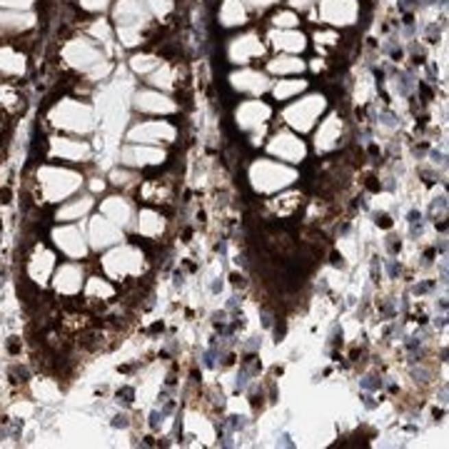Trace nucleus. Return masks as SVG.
<instances>
[{
	"instance_id": "nucleus-30",
	"label": "nucleus",
	"mask_w": 449,
	"mask_h": 449,
	"mask_svg": "<svg viewBox=\"0 0 449 449\" xmlns=\"http://www.w3.org/2000/svg\"><path fill=\"white\" fill-rule=\"evenodd\" d=\"M90 208H93V200H90V197L73 200L70 205H65V208L58 213V220H80V217H83Z\"/></svg>"
},
{
	"instance_id": "nucleus-5",
	"label": "nucleus",
	"mask_w": 449,
	"mask_h": 449,
	"mask_svg": "<svg viewBox=\"0 0 449 449\" xmlns=\"http://www.w3.org/2000/svg\"><path fill=\"white\" fill-rule=\"evenodd\" d=\"M103 265L108 275L120 280V277L138 275L140 269H143V255H140V250L130 247V245H123V247L112 250L110 255L103 260Z\"/></svg>"
},
{
	"instance_id": "nucleus-31",
	"label": "nucleus",
	"mask_w": 449,
	"mask_h": 449,
	"mask_svg": "<svg viewBox=\"0 0 449 449\" xmlns=\"http://www.w3.org/2000/svg\"><path fill=\"white\" fill-rule=\"evenodd\" d=\"M150 83L158 85V88H162V90H173L175 88V68L160 62L158 68L150 73Z\"/></svg>"
},
{
	"instance_id": "nucleus-43",
	"label": "nucleus",
	"mask_w": 449,
	"mask_h": 449,
	"mask_svg": "<svg viewBox=\"0 0 449 449\" xmlns=\"http://www.w3.org/2000/svg\"><path fill=\"white\" fill-rule=\"evenodd\" d=\"M130 180H132L130 173H120V170H115V173H112V182H115V185H128Z\"/></svg>"
},
{
	"instance_id": "nucleus-33",
	"label": "nucleus",
	"mask_w": 449,
	"mask_h": 449,
	"mask_svg": "<svg viewBox=\"0 0 449 449\" xmlns=\"http://www.w3.org/2000/svg\"><path fill=\"white\" fill-rule=\"evenodd\" d=\"M300 205V195H282V197H275V200L269 202V208H275L277 215H290L292 210Z\"/></svg>"
},
{
	"instance_id": "nucleus-4",
	"label": "nucleus",
	"mask_w": 449,
	"mask_h": 449,
	"mask_svg": "<svg viewBox=\"0 0 449 449\" xmlns=\"http://www.w3.org/2000/svg\"><path fill=\"white\" fill-rule=\"evenodd\" d=\"M80 180H83L80 175L58 170V167H43L40 170V187L48 200H62L70 193H75L80 187Z\"/></svg>"
},
{
	"instance_id": "nucleus-34",
	"label": "nucleus",
	"mask_w": 449,
	"mask_h": 449,
	"mask_svg": "<svg viewBox=\"0 0 449 449\" xmlns=\"http://www.w3.org/2000/svg\"><path fill=\"white\" fill-rule=\"evenodd\" d=\"M272 23H275V28H280V30H292L300 23V18L295 15V10H282V13H275Z\"/></svg>"
},
{
	"instance_id": "nucleus-21",
	"label": "nucleus",
	"mask_w": 449,
	"mask_h": 449,
	"mask_svg": "<svg viewBox=\"0 0 449 449\" xmlns=\"http://www.w3.org/2000/svg\"><path fill=\"white\" fill-rule=\"evenodd\" d=\"M132 213L135 210H132V205L125 197H108L103 202V215L110 222H115V225H128L132 220Z\"/></svg>"
},
{
	"instance_id": "nucleus-36",
	"label": "nucleus",
	"mask_w": 449,
	"mask_h": 449,
	"mask_svg": "<svg viewBox=\"0 0 449 449\" xmlns=\"http://www.w3.org/2000/svg\"><path fill=\"white\" fill-rule=\"evenodd\" d=\"M150 15H158V18H165L170 10H173V0H145Z\"/></svg>"
},
{
	"instance_id": "nucleus-45",
	"label": "nucleus",
	"mask_w": 449,
	"mask_h": 449,
	"mask_svg": "<svg viewBox=\"0 0 449 449\" xmlns=\"http://www.w3.org/2000/svg\"><path fill=\"white\" fill-rule=\"evenodd\" d=\"M247 3H250L252 8H267V5H272L275 0H247Z\"/></svg>"
},
{
	"instance_id": "nucleus-16",
	"label": "nucleus",
	"mask_w": 449,
	"mask_h": 449,
	"mask_svg": "<svg viewBox=\"0 0 449 449\" xmlns=\"http://www.w3.org/2000/svg\"><path fill=\"white\" fill-rule=\"evenodd\" d=\"M339 138H342V120H339V115H330L319 125L317 135H315V145L319 152H330L339 145Z\"/></svg>"
},
{
	"instance_id": "nucleus-14",
	"label": "nucleus",
	"mask_w": 449,
	"mask_h": 449,
	"mask_svg": "<svg viewBox=\"0 0 449 449\" xmlns=\"http://www.w3.org/2000/svg\"><path fill=\"white\" fill-rule=\"evenodd\" d=\"M135 108L143 112H152V115H170L178 110V105L167 95L158 93V90H143L135 95Z\"/></svg>"
},
{
	"instance_id": "nucleus-11",
	"label": "nucleus",
	"mask_w": 449,
	"mask_h": 449,
	"mask_svg": "<svg viewBox=\"0 0 449 449\" xmlns=\"http://www.w3.org/2000/svg\"><path fill=\"white\" fill-rule=\"evenodd\" d=\"M265 53V45L260 43L257 35H240V38H232L228 45V56L232 62L237 65H245L252 58H260Z\"/></svg>"
},
{
	"instance_id": "nucleus-28",
	"label": "nucleus",
	"mask_w": 449,
	"mask_h": 449,
	"mask_svg": "<svg viewBox=\"0 0 449 449\" xmlns=\"http://www.w3.org/2000/svg\"><path fill=\"white\" fill-rule=\"evenodd\" d=\"M35 23V18L30 13H0V30H25Z\"/></svg>"
},
{
	"instance_id": "nucleus-12",
	"label": "nucleus",
	"mask_w": 449,
	"mask_h": 449,
	"mask_svg": "<svg viewBox=\"0 0 449 449\" xmlns=\"http://www.w3.org/2000/svg\"><path fill=\"white\" fill-rule=\"evenodd\" d=\"M150 18L145 0H120L115 5V21L118 25H132V28H143Z\"/></svg>"
},
{
	"instance_id": "nucleus-8",
	"label": "nucleus",
	"mask_w": 449,
	"mask_h": 449,
	"mask_svg": "<svg viewBox=\"0 0 449 449\" xmlns=\"http://www.w3.org/2000/svg\"><path fill=\"white\" fill-rule=\"evenodd\" d=\"M267 147H269V152H272L275 158L282 160V162H302L304 155H307V147H304V143L300 140V135L287 132V130L272 135Z\"/></svg>"
},
{
	"instance_id": "nucleus-40",
	"label": "nucleus",
	"mask_w": 449,
	"mask_h": 449,
	"mask_svg": "<svg viewBox=\"0 0 449 449\" xmlns=\"http://www.w3.org/2000/svg\"><path fill=\"white\" fill-rule=\"evenodd\" d=\"M80 5H83L85 10L97 13V10H105V8L110 5V0H80Z\"/></svg>"
},
{
	"instance_id": "nucleus-6",
	"label": "nucleus",
	"mask_w": 449,
	"mask_h": 449,
	"mask_svg": "<svg viewBox=\"0 0 449 449\" xmlns=\"http://www.w3.org/2000/svg\"><path fill=\"white\" fill-rule=\"evenodd\" d=\"M359 15L357 0H319V18L330 25H352Z\"/></svg>"
},
{
	"instance_id": "nucleus-44",
	"label": "nucleus",
	"mask_w": 449,
	"mask_h": 449,
	"mask_svg": "<svg viewBox=\"0 0 449 449\" xmlns=\"http://www.w3.org/2000/svg\"><path fill=\"white\" fill-rule=\"evenodd\" d=\"M317 3V0H292V8H298V10H307Z\"/></svg>"
},
{
	"instance_id": "nucleus-29",
	"label": "nucleus",
	"mask_w": 449,
	"mask_h": 449,
	"mask_svg": "<svg viewBox=\"0 0 449 449\" xmlns=\"http://www.w3.org/2000/svg\"><path fill=\"white\" fill-rule=\"evenodd\" d=\"M307 88V80H280L277 85H272V95L277 100H290V97L300 95Z\"/></svg>"
},
{
	"instance_id": "nucleus-13",
	"label": "nucleus",
	"mask_w": 449,
	"mask_h": 449,
	"mask_svg": "<svg viewBox=\"0 0 449 449\" xmlns=\"http://www.w3.org/2000/svg\"><path fill=\"white\" fill-rule=\"evenodd\" d=\"M90 242H93V247H110L115 242H123V232L118 230L115 222H110L108 217H93L90 222Z\"/></svg>"
},
{
	"instance_id": "nucleus-3",
	"label": "nucleus",
	"mask_w": 449,
	"mask_h": 449,
	"mask_svg": "<svg viewBox=\"0 0 449 449\" xmlns=\"http://www.w3.org/2000/svg\"><path fill=\"white\" fill-rule=\"evenodd\" d=\"M50 120H53V125L62 128V130H73V132H88L95 125L93 110H90L88 105L75 103V100H62L60 105H56L53 112H50Z\"/></svg>"
},
{
	"instance_id": "nucleus-18",
	"label": "nucleus",
	"mask_w": 449,
	"mask_h": 449,
	"mask_svg": "<svg viewBox=\"0 0 449 449\" xmlns=\"http://www.w3.org/2000/svg\"><path fill=\"white\" fill-rule=\"evenodd\" d=\"M123 158L128 165H160V162H165V152L160 147H147L135 143L132 147H125Z\"/></svg>"
},
{
	"instance_id": "nucleus-24",
	"label": "nucleus",
	"mask_w": 449,
	"mask_h": 449,
	"mask_svg": "<svg viewBox=\"0 0 449 449\" xmlns=\"http://www.w3.org/2000/svg\"><path fill=\"white\" fill-rule=\"evenodd\" d=\"M220 23L225 28H235L247 23V10H245V3L242 0H225L220 8Z\"/></svg>"
},
{
	"instance_id": "nucleus-39",
	"label": "nucleus",
	"mask_w": 449,
	"mask_h": 449,
	"mask_svg": "<svg viewBox=\"0 0 449 449\" xmlns=\"http://www.w3.org/2000/svg\"><path fill=\"white\" fill-rule=\"evenodd\" d=\"M315 40H317L319 48H332V45L339 40V35L332 33V30H327V33H317V35H315Z\"/></svg>"
},
{
	"instance_id": "nucleus-19",
	"label": "nucleus",
	"mask_w": 449,
	"mask_h": 449,
	"mask_svg": "<svg viewBox=\"0 0 449 449\" xmlns=\"http://www.w3.org/2000/svg\"><path fill=\"white\" fill-rule=\"evenodd\" d=\"M58 247L68 257H83L85 255V237L77 228H60L56 230Z\"/></svg>"
},
{
	"instance_id": "nucleus-9",
	"label": "nucleus",
	"mask_w": 449,
	"mask_h": 449,
	"mask_svg": "<svg viewBox=\"0 0 449 449\" xmlns=\"http://www.w3.org/2000/svg\"><path fill=\"white\" fill-rule=\"evenodd\" d=\"M269 115H272V108L267 103H263V100H247L235 112L237 125H240L242 130H257V128H263L269 120Z\"/></svg>"
},
{
	"instance_id": "nucleus-37",
	"label": "nucleus",
	"mask_w": 449,
	"mask_h": 449,
	"mask_svg": "<svg viewBox=\"0 0 449 449\" xmlns=\"http://www.w3.org/2000/svg\"><path fill=\"white\" fill-rule=\"evenodd\" d=\"M88 295H100V298H110L112 295V287L105 280H100V277H93L88 282Z\"/></svg>"
},
{
	"instance_id": "nucleus-23",
	"label": "nucleus",
	"mask_w": 449,
	"mask_h": 449,
	"mask_svg": "<svg viewBox=\"0 0 449 449\" xmlns=\"http://www.w3.org/2000/svg\"><path fill=\"white\" fill-rule=\"evenodd\" d=\"M80 284H83L80 267H75V265H62L60 272H58V280H56L58 292H62V295H75V292L80 290Z\"/></svg>"
},
{
	"instance_id": "nucleus-1",
	"label": "nucleus",
	"mask_w": 449,
	"mask_h": 449,
	"mask_svg": "<svg viewBox=\"0 0 449 449\" xmlns=\"http://www.w3.org/2000/svg\"><path fill=\"white\" fill-rule=\"evenodd\" d=\"M295 180H298V173L275 160H257L250 167V182L257 193H277L292 185Z\"/></svg>"
},
{
	"instance_id": "nucleus-25",
	"label": "nucleus",
	"mask_w": 449,
	"mask_h": 449,
	"mask_svg": "<svg viewBox=\"0 0 449 449\" xmlns=\"http://www.w3.org/2000/svg\"><path fill=\"white\" fill-rule=\"evenodd\" d=\"M0 73L3 75H23L25 73V58L10 48H0Z\"/></svg>"
},
{
	"instance_id": "nucleus-38",
	"label": "nucleus",
	"mask_w": 449,
	"mask_h": 449,
	"mask_svg": "<svg viewBox=\"0 0 449 449\" xmlns=\"http://www.w3.org/2000/svg\"><path fill=\"white\" fill-rule=\"evenodd\" d=\"M90 33H93V38H97V40H103V43H110L112 40V35H110V25L105 21H97L93 28H90Z\"/></svg>"
},
{
	"instance_id": "nucleus-22",
	"label": "nucleus",
	"mask_w": 449,
	"mask_h": 449,
	"mask_svg": "<svg viewBox=\"0 0 449 449\" xmlns=\"http://www.w3.org/2000/svg\"><path fill=\"white\" fill-rule=\"evenodd\" d=\"M138 232L143 237H150V240H155V237L162 235V230H165V217L160 213H155V210H143V213L138 215Z\"/></svg>"
},
{
	"instance_id": "nucleus-42",
	"label": "nucleus",
	"mask_w": 449,
	"mask_h": 449,
	"mask_svg": "<svg viewBox=\"0 0 449 449\" xmlns=\"http://www.w3.org/2000/svg\"><path fill=\"white\" fill-rule=\"evenodd\" d=\"M13 100H18V97H15V93L10 88H5V85H0V103H13Z\"/></svg>"
},
{
	"instance_id": "nucleus-27",
	"label": "nucleus",
	"mask_w": 449,
	"mask_h": 449,
	"mask_svg": "<svg viewBox=\"0 0 449 449\" xmlns=\"http://www.w3.org/2000/svg\"><path fill=\"white\" fill-rule=\"evenodd\" d=\"M267 70L275 73V75H295V73H302L304 70V62L295 56H280L267 62Z\"/></svg>"
},
{
	"instance_id": "nucleus-7",
	"label": "nucleus",
	"mask_w": 449,
	"mask_h": 449,
	"mask_svg": "<svg viewBox=\"0 0 449 449\" xmlns=\"http://www.w3.org/2000/svg\"><path fill=\"white\" fill-rule=\"evenodd\" d=\"M128 140L138 143V145H147V143H173L175 125L165 123V120H147V123L135 125L128 132Z\"/></svg>"
},
{
	"instance_id": "nucleus-17",
	"label": "nucleus",
	"mask_w": 449,
	"mask_h": 449,
	"mask_svg": "<svg viewBox=\"0 0 449 449\" xmlns=\"http://www.w3.org/2000/svg\"><path fill=\"white\" fill-rule=\"evenodd\" d=\"M269 43H272L277 50L287 53V56H298V53H302V50L307 48V40H304V35L298 33L295 28H292V30L275 28L272 33H269Z\"/></svg>"
},
{
	"instance_id": "nucleus-41",
	"label": "nucleus",
	"mask_w": 449,
	"mask_h": 449,
	"mask_svg": "<svg viewBox=\"0 0 449 449\" xmlns=\"http://www.w3.org/2000/svg\"><path fill=\"white\" fill-rule=\"evenodd\" d=\"M0 5L10 8V10H25L33 5V0H0Z\"/></svg>"
},
{
	"instance_id": "nucleus-2",
	"label": "nucleus",
	"mask_w": 449,
	"mask_h": 449,
	"mask_svg": "<svg viewBox=\"0 0 449 449\" xmlns=\"http://www.w3.org/2000/svg\"><path fill=\"white\" fill-rule=\"evenodd\" d=\"M327 108V97L315 93V95L300 97L298 103H292L287 110H284V123L290 125L292 130L298 132H307L315 128L317 118L325 112Z\"/></svg>"
},
{
	"instance_id": "nucleus-15",
	"label": "nucleus",
	"mask_w": 449,
	"mask_h": 449,
	"mask_svg": "<svg viewBox=\"0 0 449 449\" xmlns=\"http://www.w3.org/2000/svg\"><path fill=\"white\" fill-rule=\"evenodd\" d=\"M230 83L232 88L240 90V93H252V95H263L265 90H269V77L265 73H257V70H240V73H232L230 75Z\"/></svg>"
},
{
	"instance_id": "nucleus-20",
	"label": "nucleus",
	"mask_w": 449,
	"mask_h": 449,
	"mask_svg": "<svg viewBox=\"0 0 449 449\" xmlns=\"http://www.w3.org/2000/svg\"><path fill=\"white\" fill-rule=\"evenodd\" d=\"M50 147H53V155L62 160H88L90 158V147L80 140H65V138H53L50 140Z\"/></svg>"
},
{
	"instance_id": "nucleus-35",
	"label": "nucleus",
	"mask_w": 449,
	"mask_h": 449,
	"mask_svg": "<svg viewBox=\"0 0 449 449\" xmlns=\"http://www.w3.org/2000/svg\"><path fill=\"white\" fill-rule=\"evenodd\" d=\"M118 35L120 40H123V45H138L140 40H143V35H140V28H132V25H120L118 28Z\"/></svg>"
},
{
	"instance_id": "nucleus-32",
	"label": "nucleus",
	"mask_w": 449,
	"mask_h": 449,
	"mask_svg": "<svg viewBox=\"0 0 449 449\" xmlns=\"http://www.w3.org/2000/svg\"><path fill=\"white\" fill-rule=\"evenodd\" d=\"M130 65H132L135 73H140V75H150L152 70L160 65V58H155V56H135L130 60Z\"/></svg>"
},
{
	"instance_id": "nucleus-10",
	"label": "nucleus",
	"mask_w": 449,
	"mask_h": 449,
	"mask_svg": "<svg viewBox=\"0 0 449 449\" xmlns=\"http://www.w3.org/2000/svg\"><path fill=\"white\" fill-rule=\"evenodd\" d=\"M62 56H65V60H68L70 65H75V68H80V70H90L93 65H97V62L103 60L100 50L88 40L68 43L65 50H62Z\"/></svg>"
},
{
	"instance_id": "nucleus-26",
	"label": "nucleus",
	"mask_w": 449,
	"mask_h": 449,
	"mask_svg": "<svg viewBox=\"0 0 449 449\" xmlns=\"http://www.w3.org/2000/svg\"><path fill=\"white\" fill-rule=\"evenodd\" d=\"M53 255H50L48 250H38L33 257V263H30V275H33L35 282H45L50 277V269H53Z\"/></svg>"
}]
</instances>
